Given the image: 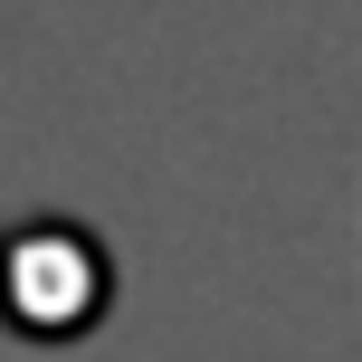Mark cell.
<instances>
[{
  "instance_id": "1",
  "label": "cell",
  "mask_w": 362,
  "mask_h": 362,
  "mask_svg": "<svg viewBox=\"0 0 362 362\" xmlns=\"http://www.w3.org/2000/svg\"><path fill=\"white\" fill-rule=\"evenodd\" d=\"M105 296H115V276H105V257H95L86 229L29 219V229L0 238V325L10 334L67 344V334H86L95 315H105Z\"/></svg>"
}]
</instances>
